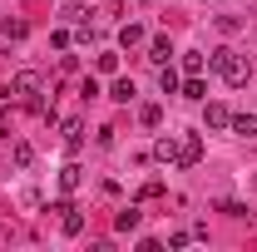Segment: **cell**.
I'll return each mask as SVG.
<instances>
[{
  "label": "cell",
  "instance_id": "5bb4252c",
  "mask_svg": "<svg viewBox=\"0 0 257 252\" xmlns=\"http://www.w3.org/2000/svg\"><path fill=\"white\" fill-rule=\"evenodd\" d=\"M139 124L159 129V124H163V109H159V104H144V109H139Z\"/></svg>",
  "mask_w": 257,
  "mask_h": 252
},
{
  "label": "cell",
  "instance_id": "ffe728a7",
  "mask_svg": "<svg viewBox=\"0 0 257 252\" xmlns=\"http://www.w3.org/2000/svg\"><path fill=\"white\" fill-rule=\"evenodd\" d=\"M30 158H35V149H30V144H15V163H20V168H25Z\"/></svg>",
  "mask_w": 257,
  "mask_h": 252
},
{
  "label": "cell",
  "instance_id": "9a60e30c",
  "mask_svg": "<svg viewBox=\"0 0 257 252\" xmlns=\"http://www.w3.org/2000/svg\"><path fill=\"white\" fill-rule=\"evenodd\" d=\"M25 30H30L25 20H5V25H0V35H5V40H25Z\"/></svg>",
  "mask_w": 257,
  "mask_h": 252
},
{
  "label": "cell",
  "instance_id": "277c9868",
  "mask_svg": "<svg viewBox=\"0 0 257 252\" xmlns=\"http://www.w3.org/2000/svg\"><path fill=\"white\" fill-rule=\"evenodd\" d=\"M232 134H237V139H257V114H232Z\"/></svg>",
  "mask_w": 257,
  "mask_h": 252
},
{
  "label": "cell",
  "instance_id": "6da1fadb",
  "mask_svg": "<svg viewBox=\"0 0 257 252\" xmlns=\"http://www.w3.org/2000/svg\"><path fill=\"white\" fill-rule=\"evenodd\" d=\"M213 69L223 74L227 84H247V74H252V64L242 60L237 50H218V55H213Z\"/></svg>",
  "mask_w": 257,
  "mask_h": 252
},
{
  "label": "cell",
  "instance_id": "8992f818",
  "mask_svg": "<svg viewBox=\"0 0 257 252\" xmlns=\"http://www.w3.org/2000/svg\"><path fill=\"white\" fill-rule=\"evenodd\" d=\"M168 55H173L168 35H154V40H149V60H154V64H168Z\"/></svg>",
  "mask_w": 257,
  "mask_h": 252
},
{
  "label": "cell",
  "instance_id": "e0dca14e",
  "mask_svg": "<svg viewBox=\"0 0 257 252\" xmlns=\"http://www.w3.org/2000/svg\"><path fill=\"white\" fill-rule=\"evenodd\" d=\"M159 89H163V94H178V74H173L168 64H163V74H159Z\"/></svg>",
  "mask_w": 257,
  "mask_h": 252
},
{
  "label": "cell",
  "instance_id": "ac0fdd59",
  "mask_svg": "<svg viewBox=\"0 0 257 252\" xmlns=\"http://www.w3.org/2000/svg\"><path fill=\"white\" fill-rule=\"evenodd\" d=\"M94 69H99V74H114V69H119V55H99Z\"/></svg>",
  "mask_w": 257,
  "mask_h": 252
},
{
  "label": "cell",
  "instance_id": "9c48e42d",
  "mask_svg": "<svg viewBox=\"0 0 257 252\" xmlns=\"http://www.w3.org/2000/svg\"><path fill=\"white\" fill-rule=\"evenodd\" d=\"M64 144H69V154H79V144H84V124H79V119L64 124Z\"/></svg>",
  "mask_w": 257,
  "mask_h": 252
},
{
  "label": "cell",
  "instance_id": "7c38bea8",
  "mask_svg": "<svg viewBox=\"0 0 257 252\" xmlns=\"http://www.w3.org/2000/svg\"><path fill=\"white\" fill-rule=\"evenodd\" d=\"M178 94H183V99H203L208 89H203V79H198V74H188V79L178 84Z\"/></svg>",
  "mask_w": 257,
  "mask_h": 252
},
{
  "label": "cell",
  "instance_id": "52a82bcc",
  "mask_svg": "<svg viewBox=\"0 0 257 252\" xmlns=\"http://www.w3.org/2000/svg\"><path fill=\"white\" fill-rule=\"evenodd\" d=\"M35 89H40V74H35V69H25V74H15V94L35 99Z\"/></svg>",
  "mask_w": 257,
  "mask_h": 252
},
{
  "label": "cell",
  "instance_id": "7a4b0ae2",
  "mask_svg": "<svg viewBox=\"0 0 257 252\" xmlns=\"http://www.w3.org/2000/svg\"><path fill=\"white\" fill-rule=\"evenodd\" d=\"M50 213H60V227H64V237H79V232H84V213H79L74 203H55Z\"/></svg>",
  "mask_w": 257,
  "mask_h": 252
},
{
  "label": "cell",
  "instance_id": "3957f363",
  "mask_svg": "<svg viewBox=\"0 0 257 252\" xmlns=\"http://www.w3.org/2000/svg\"><path fill=\"white\" fill-rule=\"evenodd\" d=\"M198 158H203V139L198 134H183L178 139V168H193Z\"/></svg>",
  "mask_w": 257,
  "mask_h": 252
},
{
  "label": "cell",
  "instance_id": "4fadbf2b",
  "mask_svg": "<svg viewBox=\"0 0 257 252\" xmlns=\"http://www.w3.org/2000/svg\"><path fill=\"white\" fill-rule=\"evenodd\" d=\"M134 94H139V89H134V79H114V89H109V99H119V104H128Z\"/></svg>",
  "mask_w": 257,
  "mask_h": 252
},
{
  "label": "cell",
  "instance_id": "30bf717a",
  "mask_svg": "<svg viewBox=\"0 0 257 252\" xmlns=\"http://www.w3.org/2000/svg\"><path fill=\"white\" fill-rule=\"evenodd\" d=\"M79 183H84V168H79V163H69V168L60 173V188H64V193H74Z\"/></svg>",
  "mask_w": 257,
  "mask_h": 252
},
{
  "label": "cell",
  "instance_id": "d6986e66",
  "mask_svg": "<svg viewBox=\"0 0 257 252\" xmlns=\"http://www.w3.org/2000/svg\"><path fill=\"white\" fill-rule=\"evenodd\" d=\"M183 74H203V55H183Z\"/></svg>",
  "mask_w": 257,
  "mask_h": 252
},
{
  "label": "cell",
  "instance_id": "5b68a950",
  "mask_svg": "<svg viewBox=\"0 0 257 252\" xmlns=\"http://www.w3.org/2000/svg\"><path fill=\"white\" fill-rule=\"evenodd\" d=\"M203 124H208V129H227V124H232V114H227L223 104H208V109H203Z\"/></svg>",
  "mask_w": 257,
  "mask_h": 252
},
{
  "label": "cell",
  "instance_id": "8fae6325",
  "mask_svg": "<svg viewBox=\"0 0 257 252\" xmlns=\"http://www.w3.org/2000/svg\"><path fill=\"white\" fill-rule=\"evenodd\" d=\"M139 218H144V213H139V208H134V203H128L124 213H119V218H114V227H119V232H134V227H139Z\"/></svg>",
  "mask_w": 257,
  "mask_h": 252
},
{
  "label": "cell",
  "instance_id": "2e32d148",
  "mask_svg": "<svg viewBox=\"0 0 257 252\" xmlns=\"http://www.w3.org/2000/svg\"><path fill=\"white\" fill-rule=\"evenodd\" d=\"M139 40H144V30H139V25H134V20H128L124 30H119V45H124V50H128V45H139Z\"/></svg>",
  "mask_w": 257,
  "mask_h": 252
},
{
  "label": "cell",
  "instance_id": "ba28073f",
  "mask_svg": "<svg viewBox=\"0 0 257 252\" xmlns=\"http://www.w3.org/2000/svg\"><path fill=\"white\" fill-rule=\"evenodd\" d=\"M154 158H163V163H178V139L168 134V139H159L154 144Z\"/></svg>",
  "mask_w": 257,
  "mask_h": 252
}]
</instances>
